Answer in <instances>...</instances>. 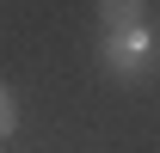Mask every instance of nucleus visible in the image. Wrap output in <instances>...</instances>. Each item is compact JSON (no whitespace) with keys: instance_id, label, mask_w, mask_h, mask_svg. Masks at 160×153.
<instances>
[{"instance_id":"f257e3e1","label":"nucleus","mask_w":160,"mask_h":153,"mask_svg":"<svg viewBox=\"0 0 160 153\" xmlns=\"http://www.w3.org/2000/svg\"><path fill=\"white\" fill-rule=\"evenodd\" d=\"M99 19L111 25V37H129L142 31V0H99Z\"/></svg>"},{"instance_id":"f03ea898","label":"nucleus","mask_w":160,"mask_h":153,"mask_svg":"<svg viewBox=\"0 0 160 153\" xmlns=\"http://www.w3.org/2000/svg\"><path fill=\"white\" fill-rule=\"evenodd\" d=\"M136 55H142V31H129V37H111V55L105 61H111V67H129Z\"/></svg>"},{"instance_id":"7ed1b4c3","label":"nucleus","mask_w":160,"mask_h":153,"mask_svg":"<svg viewBox=\"0 0 160 153\" xmlns=\"http://www.w3.org/2000/svg\"><path fill=\"white\" fill-rule=\"evenodd\" d=\"M12 129H19V104H12V92L0 86V141H6Z\"/></svg>"},{"instance_id":"20e7f679","label":"nucleus","mask_w":160,"mask_h":153,"mask_svg":"<svg viewBox=\"0 0 160 153\" xmlns=\"http://www.w3.org/2000/svg\"><path fill=\"white\" fill-rule=\"evenodd\" d=\"M0 153H6V147H0Z\"/></svg>"}]
</instances>
